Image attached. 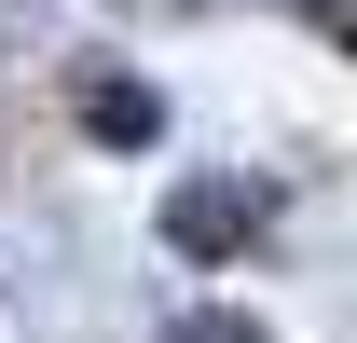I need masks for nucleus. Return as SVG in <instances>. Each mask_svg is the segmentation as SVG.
I'll return each instance as SVG.
<instances>
[{"instance_id": "nucleus-3", "label": "nucleus", "mask_w": 357, "mask_h": 343, "mask_svg": "<svg viewBox=\"0 0 357 343\" xmlns=\"http://www.w3.org/2000/svg\"><path fill=\"white\" fill-rule=\"evenodd\" d=\"M344 42H357V28H344Z\"/></svg>"}, {"instance_id": "nucleus-1", "label": "nucleus", "mask_w": 357, "mask_h": 343, "mask_svg": "<svg viewBox=\"0 0 357 343\" xmlns=\"http://www.w3.org/2000/svg\"><path fill=\"white\" fill-rule=\"evenodd\" d=\"M248 220H261V192L192 178V192H165V247H178V261H234V247H248Z\"/></svg>"}, {"instance_id": "nucleus-2", "label": "nucleus", "mask_w": 357, "mask_h": 343, "mask_svg": "<svg viewBox=\"0 0 357 343\" xmlns=\"http://www.w3.org/2000/svg\"><path fill=\"white\" fill-rule=\"evenodd\" d=\"M83 124L110 137V151H137V137H165V110H151L137 83H96V96H83Z\"/></svg>"}]
</instances>
